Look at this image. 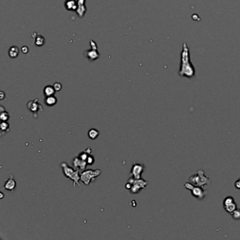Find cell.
<instances>
[{"label":"cell","mask_w":240,"mask_h":240,"mask_svg":"<svg viewBox=\"0 0 240 240\" xmlns=\"http://www.w3.org/2000/svg\"><path fill=\"white\" fill-rule=\"evenodd\" d=\"M184 187L187 189L189 190H190L193 197L197 198V199H204V197H206V191L203 189V187L195 185V184L191 183L190 182H186V183L184 184Z\"/></svg>","instance_id":"6"},{"label":"cell","mask_w":240,"mask_h":240,"mask_svg":"<svg viewBox=\"0 0 240 240\" xmlns=\"http://www.w3.org/2000/svg\"><path fill=\"white\" fill-rule=\"evenodd\" d=\"M235 187L237 190H240V177L235 182Z\"/></svg>","instance_id":"26"},{"label":"cell","mask_w":240,"mask_h":240,"mask_svg":"<svg viewBox=\"0 0 240 240\" xmlns=\"http://www.w3.org/2000/svg\"><path fill=\"white\" fill-rule=\"evenodd\" d=\"M9 114L6 111H1V114H0V118H1L2 121H7L9 119Z\"/></svg>","instance_id":"21"},{"label":"cell","mask_w":240,"mask_h":240,"mask_svg":"<svg viewBox=\"0 0 240 240\" xmlns=\"http://www.w3.org/2000/svg\"><path fill=\"white\" fill-rule=\"evenodd\" d=\"M232 218L235 220H239L240 219V209H236L234 211L231 213Z\"/></svg>","instance_id":"22"},{"label":"cell","mask_w":240,"mask_h":240,"mask_svg":"<svg viewBox=\"0 0 240 240\" xmlns=\"http://www.w3.org/2000/svg\"><path fill=\"white\" fill-rule=\"evenodd\" d=\"M94 161H95V159H94V157L91 154H89L88 158L87 159V165H93L94 163Z\"/></svg>","instance_id":"24"},{"label":"cell","mask_w":240,"mask_h":240,"mask_svg":"<svg viewBox=\"0 0 240 240\" xmlns=\"http://www.w3.org/2000/svg\"><path fill=\"white\" fill-rule=\"evenodd\" d=\"M53 87H54V88L55 90H56V92L61 91V89H62V85L59 82H55L54 85H53Z\"/></svg>","instance_id":"25"},{"label":"cell","mask_w":240,"mask_h":240,"mask_svg":"<svg viewBox=\"0 0 240 240\" xmlns=\"http://www.w3.org/2000/svg\"><path fill=\"white\" fill-rule=\"evenodd\" d=\"M99 135H100V133L96 129L92 128L88 131V137L91 140H96L99 137Z\"/></svg>","instance_id":"20"},{"label":"cell","mask_w":240,"mask_h":240,"mask_svg":"<svg viewBox=\"0 0 240 240\" xmlns=\"http://www.w3.org/2000/svg\"><path fill=\"white\" fill-rule=\"evenodd\" d=\"M77 2L79 5H81V4H85V0H77Z\"/></svg>","instance_id":"31"},{"label":"cell","mask_w":240,"mask_h":240,"mask_svg":"<svg viewBox=\"0 0 240 240\" xmlns=\"http://www.w3.org/2000/svg\"><path fill=\"white\" fill-rule=\"evenodd\" d=\"M189 182L197 186L204 187L206 184H211V180L205 175V173L203 170H199L196 174H194L189 177Z\"/></svg>","instance_id":"3"},{"label":"cell","mask_w":240,"mask_h":240,"mask_svg":"<svg viewBox=\"0 0 240 240\" xmlns=\"http://www.w3.org/2000/svg\"><path fill=\"white\" fill-rule=\"evenodd\" d=\"M27 108L31 111L33 114V116L35 118H37L38 116V112H42L44 108L40 103H39L38 99L29 101L27 104Z\"/></svg>","instance_id":"7"},{"label":"cell","mask_w":240,"mask_h":240,"mask_svg":"<svg viewBox=\"0 0 240 240\" xmlns=\"http://www.w3.org/2000/svg\"><path fill=\"white\" fill-rule=\"evenodd\" d=\"M234 202H235L234 198L232 197H227L226 198H225V199H224L223 205L224 206H225V205H227V204H230V203Z\"/></svg>","instance_id":"23"},{"label":"cell","mask_w":240,"mask_h":240,"mask_svg":"<svg viewBox=\"0 0 240 240\" xmlns=\"http://www.w3.org/2000/svg\"><path fill=\"white\" fill-rule=\"evenodd\" d=\"M132 185H133V184H131L130 182H127V184H125V188H126L128 190H130V189L132 188Z\"/></svg>","instance_id":"29"},{"label":"cell","mask_w":240,"mask_h":240,"mask_svg":"<svg viewBox=\"0 0 240 240\" xmlns=\"http://www.w3.org/2000/svg\"><path fill=\"white\" fill-rule=\"evenodd\" d=\"M178 74L181 77L191 78L195 76V68L190 61V49L186 43L182 45L181 52V63Z\"/></svg>","instance_id":"1"},{"label":"cell","mask_w":240,"mask_h":240,"mask_svg":"<svg viewBox=\"0 0 240 240\" xmlns=\"http://www.w3.org/2000/svg\"><path fill=\"white\" fill-rule=\"evenodd\" d=\"M73 168H74L75 169H77L81 172L83 171V170H85V168H86L87 163V161L82 160V159L77 156V157H75L73 158Z\"/></svg>","instance_id":"9"},{"label":"cell","mask_w":240,"mask_h":240,"mask_svg":"<svg viewBox=\"0 0 240 240\" xmlns=\"http://www.w3.org/2000/svg\"><path fill=\"white\" fill-rule=\"evenodd\" d=\"M0 128H1V135L9 133L10 130L9 124L7 123V121H2L0 125Z\"/></svg>","instance_id":"17"},{"label":"cell","mask_w":240,"mask_h":240,"mask_svg":"<svg viewBox=\"0 0 240 240\" xmlns=\"http://www.w3.org/2000/svg\"><path fill=\"white\" fill-rule=\"evenodd\" d=\"M20 50H21V52L24 53V54H27V53L29 52V49L27 46H24V47H22Z\"/></svg>","instance_id":"27"},{"label":"cell","mask_w":240,"mask_h":240,"mask_svg":"<svg viewBox=\"0 0 240 240\" xmlns=\"http://www.w3.org/2000/svg\"><path fill=\"white\" fill-rule=\"evenodd\" d=\"M0 195H1V199H2V198L4 197V195H3V193L1 192V193H0Z\"/></svg>","instance_id":"32"},{"label":"cell","mask_w":240,"mask_h":240,"mask_svg":"<svg viewBox=\"0 0 240 240\" xmlns=\"http://www.w3.org/2000/svg\"><path fill=\"white\" fill-rule=\"evenodd\" d=\"M128 182H130L133 184L132 188L130 189V192L134 195H137V194L140 193V191L142 190H144L147 187L148 182L147 181L144 180L142 178L136 179L133 176H131L130 178L128 179Z\"/></svg>","instance_id":"5"},{"label":"cell","mask_w":240,"mask_h":240,"mask_svg":"<svg viewBox=\"0 0 240 240\" xmlns=\"http://www.w3.org/2000/svg\"><path fill=\"white\" fill-rule=\"evenodd\" d=\"M145 166L140 163H135L132 166L130 170V174L136 179L142 178V175L144 172Z\"/></svg>","instance_id":"8"},{"label":"cell","mask_w":240,"mask_h":240,"mask_svg":"<svg viewBox=\"0 0 240 240\" xmlns=\"http://www.w3.org/2000/svg\"><path fill=\"white\" fill-rule=\"evenodd\" d=\"M223 208H224V209H225V211L227 212V213H229L230 214H231L235 209H237V204H236V203H235V202L230 203V204H227V205H225V206H223Z\"/></svg>","instance_id":"19"},{"label":"cell","mask_w":240,"mask_h":240,"mask_svg":"<svg viewBox=\"0 0 240 240\" xmlns=\"http://www.w3.org/2000/svg\"><path fill=\"white\" fill-rule=\"evenodd\" d=\"M101 174V170L100 169L96 170H86L80 172V181L84 183L85 185H89L91 182Z\"/></svg>","instance_id":"4"},{"label":"cell","mask_w":240,"mask_h":240,"mask_svg":"<svg viewBox=\"0 0 240 240\" xmlns=\"http://www.w3.org/2000/svg\"><path fill=\"white\" fill-rule=\"evenodd\" d=\"M45 103L48 107H53V106H54L57 103V99L54 95L46 96Z\"/></svg>","instance_id":"13"},{"label":"cell","mask_w":240,"mask_h":240,"mask_svg":"<svg viewBox=\"0 0 240 240\" xmlns=\"http://www.w3.org/2000/svg\"><path fill=\"white\" fill-rule=\"evenodd\" d=\"M5 97H6V94H4V92L3 91L0 92V99H1V100H4Z\"/></svg>","instance_id":"30"},{"label":"cell","mask_w":240,"mask_h":240,"mask_svg":"<svg viewBox=\"0 0 240 240\" xmlns=\"http://www.w3.org/2000/svg\"><path fill=\"white\" fill-rule=\"evenodd\" d=\"M86 11H87V9L85 7V4H81V5H79V4H78V7L75 11V13H77L78 16L80 18H82L85 16V13H86Z\"/></svg>","instance_id":"15"},{"label":"cell","mask_w":240,"mask_h":240,"mask_svg":"<svg viewBox=\"0 0 240 240\" xmlns=\"http://www.w3.org/2000/svg\"><path fill=\"white\" fill-rule=\"evenodd\" d=\"M56 90H55L54 87L51 86V85H47L45 88H44V94L45 96H49L54 95Z\"/></svg>","instance_id":"16"},{"label":"cell","mask_w":240,"mask_h":240,"mask_svg":"<svg viewBox=\"0 0 240 240\" xmlns=\"http://www.w3.org/2000/svg\"><path fill=\"white\" fill-rule=\"evenodd\" d=\"M89 44H90L91 49H97V47H96V44L95 42H94L93 40H92L90 42H89Z\"/></svg>","instance_id":"28"},{"label":"cell","mask_w":240,"mask_h":240,"mask_svg":"<svg viewBox=\"0 0 240 240\" xmlns=\"http://www.w3.org/2000/svg\"><path fill=\"white\" fill-rule=\"evenodd\" d=\"M19 54V49L16 46H12L10 47V49L9 50V56H10V58L15 59L18 56Z\"/></svg>","instance_id":"14"},{"label":"cell","mask_w":240,"mask_h":240,"mask_svg":"<svg viewBox=\"0 0 240 240\" xmlns=\"http://www.w3.org/2000/svg\"><path fill=\"white\" fill-rule=\"evenodd\" d=\"M45 44V39L42 35H38V36L35 38V45L37 47H42V46Z\"/></svg>","instance_id":"18"},{"label":"cell","mask_w":240,"mask_h":240,"mask_svg":"<svg viewBox=\"0 0 240 240\" xmlns=\"http://www.w3.org/2000/svg\"><path fill=\"white\" fill-rule=\"evenodd\" d=\"M61 167L63 170L64 174L67 178L72 180L73 182V187H75L76 185L80 186V171L74 168L71 167L66 162H62Z\"/></svg>","instance_id":"2"},{"label":"cell","mask_w":240,"mask_h":240,"mask_svg":"<svg viewBox=\"0 0 240 240\" xmlns=\"http://www.w3.org/2000/svg\"><path fill=\"white\" fill-rule=\"evenodd\" d=\"M64 6H65L66 9L68 11H75L77 9L78 4L77 1L75 0H66L65 3H64Z\"/></svg>","instance_id":"12"},{"label":"cell","mask_w":240,"mask_h":240,"mask_svg":"<svg viewBox=\"0 0 240 240\" xmlns=\"http://www.w3.org/2000/svg\"><path fill=\"white\" fill-rule=\"evenodd\" d=\"M85 55H86L87 59L92 61H95V60H96L100 57V53L98 52L97 49H91L90 50L87 51Z\"/></svg>","instance_id":"11"},{"label":"cell","mask_w":240,"mask_h":240,"mask_svg":"<svg viewBox=\"0 0 240 240\" xmlns=\"http://www.w3.org/2000/svg\"><path fill=\"white\" fill-rule=\"evenodd\" d=\"M16 187V181L13 179V176L6 180L4 183V188L7 191H13Z\"/></svg>","instance_id":"10"}]
</instances>
